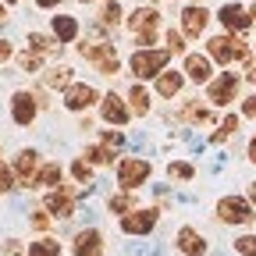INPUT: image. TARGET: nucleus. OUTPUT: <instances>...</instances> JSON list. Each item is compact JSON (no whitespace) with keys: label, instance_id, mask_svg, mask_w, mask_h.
<instances>
[{"label":"nucleus","instance_id":"393cba45","mask_svg":"<svg viewBox=\"0 0 256 256\" xmlns=\"http://www.w3.org/2000/svg\"><path fill=\"white\" fill-rule=\"evenodd\" d=\"M72 82V68H54L46 75V86H68Z\"/></svg>","mask_w":256,"mask_h":256},{"label":"nucleus","instance_id":"4468645a","mask_svg":"<svg viewBox=\"0 0 256 256\" xmlns=\"http://www.w3.org/2000/svg\"><path fill=\"white\" fill-rule=\"evenodd\" d=\"M75 252L78 256H100V232H78Z\"/></svg>","mask_w":256,"mask_h":256},{"label":"nucleus","instance_id":"72a5a7b5","mask_svg":"<svg viewBox=\"0 0 256 256\" xmlns=\"http://www.w3.org/2000/svg\"><path fill=\"white\" fill-rule=\"evenodd\" d=\"M171 174L185 182V178H192V168H188V164H171Z\"/></svg>","mask_w":256,"mask_h":256},{"label":"nucleus","instance_id":"ea45409f","mask_svg":"<svg viewBox=\"0 0 256 256\" xmlns=\"http://www.w3.org/2000/svg\"><path fill=\"white\" fill-rule=\"evenodd\" d=\"M36 4H40V8H57L60 0H36Z\"/></svg>","mask_w":256,"mask_h":256},{"label":"nucleus","instance_id":"423d86ee","mask_svg":"<svg viewBox=\"0 0 256 256\" xmlns=\"http://www.w3.org/2000/svg\"><path fill=\"white\" fill-rule=\"evenodd\" d=\"M217 214H220V220H228V224H246L252 217V206L246 200H238V196H228V200H220Z\"/></svg>","mask_w":256,"mask_h":256},{"label":"nucleus","instance_id":"5701e85b","mask_svg":"<svg viewBox=\"0 0 256 256\" xmlns=\"http://www.w3.org/2000/svg\"><path fill=\"white\" fill-rule=\"evenodd\" d=\"M128 100H132V110H139V114L150 110V92H146L142 86H136L132 92H128Z\"/></svg>","mask_w":256,"mask_h":256},{"label":"nucleus","instance_id":"412c9836","mask_svg":"<svg viewBox=\"0 0 256 256\" xmlns=\"http://www.w3.org/2000/svg\"><path fill=\"white\" fill-rule=\"evenodd\" d=\"M32 182H36V185H43V188H50V185H60V168L57 164H46L36 178H32Z\"/></svg>","mask_w":256,"mask_h":256},{"label":"nucleus","instance_id":"a18cd8bd","mask_svg":"<svg viewBox=\"0 0 256 256\" xmlns=\"http://www.w3.org/2000/svg\"><path fill=\"white\" fill-rule=\"evenodd\" d=\"M8 4H14V0H8Z\"/></svg>","mask_w":256,"mask_h":256},{"label":"nucleus","instance_id":"f8f14e48","mask_svg":"<svg viewBox=\"0 0 256 256\" xmlns=\"http://www.w3.org/2000/svg\"><path fill=\"white\" fill-rule=\"evenodd\" d=\"M11 114H14L18 124H32V118H36V104H32V96H28V92H18V96H14Z\"/></svg>","mask_w":256,"mask_h":256},{"label":"nucleus","instance_id":"4c0bfd02","mask_svg":"<svg viewBox=\"0 0 256 256\" xmlns=\"http://www.w3.org/2000/svg\"><path fill=\"white\" fill-rule=\"evenodd\" d=\"M246 114L256 118V96H249V100H246Z\"/></svg>","mask_w":256,"mask_h":256},{"label":"nucleus","instance_id":"4be33fe9","mask_svg":"<svg viewBox=\"0 0 256 256\" xmlns=\"http://www.w3.org/2000/svg\"><path fill=\"white\" fill-rule=\"evenodd\" d=\"M156 89L164 92V96H174L178 89H182V75L178 72H171V75H160V82H156Z\"/></svg>","mask_w":256,"mask_h":256},{"label":"nucleus","instance_id":"a19ab883","mask_svg":"<svg viewBox=\"0 0 256 256\" xmlns=\"http://www.w3.org/2000/svg\"><path fill=\"white\" fill-rule=\"evenodd\" d=\"M249 153H252V160H256V139H252V142H249Z\"/></svg>","mask_w":256,"mask_h":256},{"label":"nucleus","instance_id":"2f4dec72","mask_svg":"<svg viewBox=\"0 0 256 256\" xmlns=\"http://www.w3.org/2000/svg\"><path fill=\"white\" fill-rule=\"evenodd\" d=\"M72 171H75V178H78V182H82V185H86V182H89V178H92V171H89V164H86V160H78V164H75V168H72Z\"/></svg>","mask_w":256,"mask_h":256},{"label":"nucleus","instance_id":"37998d69","mask_svg":"<svg viewBox=\"0 0 256 256\" xmlns=\"http://www.w3.org/2000/svg\"><path fill=\"white\" fill-rule=\"evenodd\" d=\"M249 200H252V203H256V185H252V188H249Z\"/></svg>","mask_w":256,"mask_h":256},{"label":"nucleus","instance_id":"20e7f679","mask_svg":"<svg viewBox=\"0 0 256 256\" xmlns=\"http://www.w3.org/2000/svg\"><path fill=\"white\" fill-rule=\"evenodd\" d=\"M156 22H160V14L153 11V8H139L132 18H128V28L139 36V43H153V36H156Z\"/></svg>","mask_w":256,"mask_h":256},{"label":"nucleus","instance_id":"c756f323","mask_svg":"<svg viewBox=\"0 0 256 256\" xmlns=\"http://www.w3.org/2000/svg\"><path fill=\"white\" fill-rule=\"evenodd\" d=\"M110 210H114V214L132 210V196H110Z\"/></svg>","mask_w":256,"mask_h":256},{"label":"nucleus","instance_id":"f3484780","mask_svg":"<svg viewBox=\"0 0 256 256\" xmlns=\"http://www.w3.org/2000/svg\"><path fill=\"white\" fill-rule=\"evenodd\" d=\"M46 210L57 217H72V192H50L46 196Z\"/></svg>","mask_w":256,"mask_h":256},{"label":"nucleus","instance_id":"ddd939ff","mask_svg":"<svg viewBox=\"0 0 256 256\" xmlns=\"http://www.w3.org/2000/svg\"><path fill=\"white\" fill-rule=\"evenodd\" d=\"M185 72H188L192 82H206V78H210V57L188 54V57H185Z\"/></svg>","mask_w":256,"mask_h":256},{"label":"nucleus","instance_id":"dca6fc26","mask_svg":"<svg viewBox=\"0 0 256 256\" xmlns=\"http://www.w3.org/2000/svg\"><path fill=\"white\" fill-rule=\"evenodd\" d=\"M54 36H57L60 43H72V40L78 36V25H75V18H68V14H57V18H54Z\"/></svg>","mask_w":256,"mask_h":256},{"label":"nucleus","instance_id":"f03ea898","mask_svg":"<svg viewBox=\"0 0 256 256\" xmlns=\"http://www.w3.org/2000/svg\"><path fill=\"white\" fill-rule=\"evenodd\" d=\"M82 57L89 64H96V72H100V75H114L118 72V54H114L110 43H92V46L82 43Z\"/></svg>","mask_w":256,"mask_h":256},{"label":"nucleus","instance_id":"a878e982","mask_svg":"<svg viewBox=\"0 0 256 256\" xmlns=\"http://www.w3.org/2000/svg\"><path fill=\"white\" fill-rule=\"evenodd\" d=\"M86 156L92 160V164H110V160H114V153H110V146H96V150H89Z\"/></svg>","mask_w":256,"mask_h":256},{"label":"nucleus","instance_id":"58836bf2","mask_svg":"<svg viewBox=\"0 0 256 256\" xmlns=\"http://www.w3.org/2000/svg\"><path fill=\"white\" fill-rule=\"evenodd\" d=\"M11 57V43H0V60H8Z\"/></svg>","mask_w":256,"mask_h":256},{"label":"nucleus","instance_id":"f257e3e1","mask_svg":"<svg viewBox=\"0 0 256 256\" xmlns=\"http://www.w3.org/2000/svg\"><path fill=\"white\" fill-rule=\"evenodd\" d=\"M246 54H249V46H246L238 36H214V40H210V57H217L220 64L242 60Z\"/></svg>","mask_w":256,"mask_h":256},{"label":"nucleus","instance_id":"c9c22d12","mask_svg":"<svg viewBox=\"0 0 256 256\" xmlns=\"http://www.w3.org/2000/svg\"><path fill=\"white\" fill-rule=\"evenodd\" d=\"M104 142L114 150V146H121V136H118V132H107V136H104Z\"/></svg>","mask_w":256,"mask_h":256},{"label":"nucleus","instance_id":"a211bd4d","mask_svg":"<svg viewBox=\"0 0 256 256\" xmlns=\"http://www.w3.org/2000/svg\"><path fill=\"white\" fill-rule=\"evenodd\" d=\"M104 118H107V121H114V124H124V121H128V107L118 100L114 92L104 100Z\"/></svg>","mask_w":256,"mask_h":256},{"label":"nucleus","instance_id":"0eeeda50","mask_svg":"<svg viewBox=\"0 0 256 256\" xmlns=\"http://www.w3.org/2000/svg\"><path fill=\"white\" fill-rule=\"evenodd\" d=\"M153 224H156V210H132L121 220V228L128 235H146V232H153Z\"/></svg>","mask_w":256,"mask_h":256},{"label":"nucleus","instance_id":"7c9ffc66","mask_svg":"<svg viewBox=\"0 0 256 256\" xmlns=\"http://www.w3.org/2000/svg\"><path fill=\"white\" fill-rule=\"evenodd\" d=\"M18 64H22V72H36V68H40V57H36V54H22Z\"/></svg>","mask_w":256,"mask_h":256},{"label":"nucleus","instance_id":"cd10ccee","mask_svg":"<svg viewBox=\"0 0 256 256\" xmlns=\"http://www.w3.org/2000/svg\"><path fill=\"white\" fill-rule=\"evenodd\" d=\"M235 128H238V118H235V114H228V118L220 121V132H217L214 139H217V142H220V139H228V136L235 132Z\"/></svg>","mask_w":256,"mask_h":256},{"label":"nucleus","instance_id":"bb28decb","mask_svg":"<svg viewBox=\"0 0 256 256\" xmlns=\"http://www.w3.org/2000/svg\"><path fill=\"white\" fill-rule=\"evenodd\" d=\"M100 22H104V25H118V22H121V8H118V4H104Z\"/></svg>","mask_w":256,"mask_h":256},{"label":"nucleus","instance_id":"aec40b11","mask_svg":"<svg viewBox=\"0 0 256 256\" xmlns=\"http://www.w3.org/2000/svg\"><path fill=\"white\" fill-rule=\"evenodd\" d=\"M28 256H60V246L54 238H40V242L28 246Z\"/></svg>","mask_w":256,"mask_h":256},{"label":"nucleus","instance_id":"1a4fd4ad","mask_svg":"<svg viewBox=\"0 0 256 256\" xmlns=\"http://www.w3.org/2000/svg\"><path fill=\"white\" fill-rule=\"evenodd\" d=\"M217 18L224 22V28H235V32H246V28H249V22H252V18H249V11H246V8H238V4H224Z\"/></svg>","mask_w":256,"mask_h":256},{"label":"nucleus","instance_id":"9d476101","mask_svg":"<svg viewBox=\"0 0 256 256\" xmlns=\"http://www.w3.org/2000/svg\"><path fill=\"white\" fill-rule=\"evenodd\" d=\"M92 100H96L92 86H68V92H64V107H72V110H86Z\"/></svg>","mask_w":256,"mask_h":256},{"label":"nucleus","instance_id":"79ce46f5","mask_svg":"<svg viewBox=\"0 0 256 256\" xmlns=\"http://www.w3.org/2000/svg\"><path fill=\"white\" fill-rule=\"evenodd\" d=\"M4 18H8V8H4V4H0V22H4Z\"/></svg>","mask_w":256,"mask_h":256},{"label":"nucleus","instance_id":"6e6552de","mask_svg":"<svg viewBox=\"0 0 256 256\" xmlns=\"http://www.w3.org/2000/svg\"><path fill=\"white\" fill-rule=\"evenodd\" d=\"M235 89H238V78L224 72L220 78L210 82V104H228V100H235Z\"/></svg>","mask_w":256,"mask_h":256},{"label":"nucleus","instance_id":"39448f33","mask_svg":"<svg viewBox=\"0 0 256 256\" xmlns=\"http://www.w3.org/2000/svg\"><path fill=\"white\" fill-rule=\"evenodd\" d=\"M146 178H150V164H146V160H121L118 182H121L124 188H139Z\"/></svg>","mask_w":256,"mask_h":256},{"label":"nucleus","instance_id":"2eb2a0df","mask_svg":"<svg viewBox=\"0 0 256 256\" xmlns=\"http://www.w3.org/2000/svg\"><path fill=\"white\" fill-rule=\"evenodd\" d=\"M182 25H185L188 36H200V32L206 28V11H203V8H188V11L182 14Z\"/></svg>","mask_w":256,"mask_h":256},{"label":"nucleus","instance_id":"e433bc0d","mask_svg":"<svg viewBox=\"0 0 256 256\" xmlns=\"http://www.w3.org/2000/svg\"><path fill=\"white\" fill-rule=\"evenodd\" d=\"M32 224H36V228H46L50 217H46V214H36V217H32Z\"/></svg>","mask_w":256,"mask_h":256},{"label":"nucleus","instance_id":"c85d7f7f","mask_svg":"<svg viewBox=\"0 0 256 256\" xmlns=\"http://www.w3.org/2000/svg\"><path fill=\"white\" fill-rule=\"evenodd\" d=\"M235 249H238L242 256H256V235H242V238L235 242Z\"/></svg>","mask_w":256,"mask_h":256},{"label":"nucleus","instance_id":"c03bdc74","mask_svg":"<svg viewBox=\"0 0 256 256\" xmlns=\"http://www.w3.org/2000/svg\"><path fill=\"white\" fill-rule=\"evenodd\" d=\"M249 78H252V82H256V64H252V68H249Z\"/></svg>","mask_w":256,"mask_h":256},{"label":"nucleus","instance_id":"f704fd0d","mask_svg":"<svg viewBox=\"0 0 256 256\" xmlns=\"http://www.w3.org/2000/svg\"><path fill=\"white\" fill-rule=\"evenodd\" d=\"M8 188H11V171L0 168V192H8Z\"/></svg>","mask_w":256,"mask_h":256},{"label":"nucleus","instance_id":"9b49d317","mask_svg":"<svg viewBox=\"0 0 256 256\" xmlns=\"http://www.w3.org/2000/svg\"><path fill=\"white\" fill-rule=\"evenodd\" d=\"M178 249H182L185 256H200V252L206 249V242H203V235H200L196 228H182V232H178Z\"/></svg>","mask_w":256,"mask_h":256},{"label":"nucleus","instance_id":"473e14b6","mask_svg":"<svg viewBox=\"0 0 256 256\" xmlns=\"http://www.w3.org/2000/svg\"><path fill=\"white\" fill-rule=\"evenodd\" d=\"M168 50H171V54H182V50H185V43H182L178 32H168Z\"/></svg>","mask_w":256,"mask_h":256},{"label":"nucleus","instance_id":"7ed1b4c3","mask_svg":"<svg viewBox=\"0 0 256 256\" xmlns=\"http://www.w3.org/2000/svg\"><path fill=\"white\" fill-rule=\"evenodd\" d=\"M168 57H171L168 46H164V50H139V54H132V72H136L139 78H150V75H156V72L168 64Z\"/></svg>","mask_w":256,"mask_h":256},{"label":"nucleus","instance_id":"b1692460","mask_svg":"<svg viewBox=\"0 0 256 256\" xmlns=\"http://www.w3.org/2000/svg\"><path fill=\"white\" fill-rule=\"evenodd\" d=\"M28 43H32V50H40V54H50V50H57V43H54L50 36H40V32H32V36H28Z\"/></svg>","mask_w":256,"mask_h":256},{"label":"nucleus","instance_id":"6ab92c4d","mask_svg":"<svg viewBox=\"0 0 256 256\" xmlns=\"http://www.w3.org/2000/svg\"><path fill=\"white\" fill-rule=\"evenodd\" d=\"M14 171H18V178H22V182L36 178V153H32V150H22V153H18V160H14Z\"/></svg>","mask_w":256,"mask_h":256}]
</instances>
